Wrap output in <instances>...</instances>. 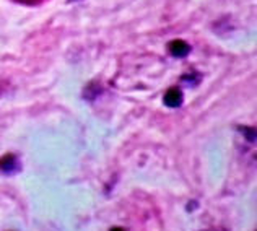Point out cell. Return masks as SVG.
Returning a JSON list of instances; mask_svg holds the SVG:
<instances>
[{
  "label": "cell",
  "mask_w": 257,
  "mask_h": 231,
  "mask_svg": "<svg viewBox=\"0 0 257 231\" xmlns=\"http://www.w3.org/2000/svg\"><path fill=\"white\" fill-rule=\"evenodd\" d=\"M182 99H184V94L179 90V88H170L166 93H165V104L168 107H179L182 104Z\"/></svg>",
  "instance_id": "3957f363"
},
{
  "label": "cell",
  "mask_w": 257,
  "mask_h": 231,
  "mask_svg": "<svg viewBox=\"0 0 257 231\" xmlns=\"http://www.w3.org/2000/svg\"><path fill=\"white\" fill-rule=\"evenodd\" d=\"M111 231H125V229H124V228H119V226H114Z\"/></svg>",
  "instance_id": "8992f818"
},
{
  "label": "cell",
  "mask_w": 257,
  "mask_h": 231,
  "mask_svg": "<svg viewBox=\"0 0 257 231\" xmlns=\"http://www.w3.org/2000/svg\"><path fill=\"white\" fill-rule=\"evenodd\" d=\"M20 169V161L17 160L15 155H5L0 158V171H4L7 174H12V173H17Z\"/></svg>",
  "instance_id": "7a4b0ae2"
},
{
  "label": "cell",
  "mask_w": 257,
  "mask_h": 231,
  "mask_svg": "<svg viewBox=\"0 0 257 231\" xmlns=\"http://www.w3.org/2000/svg\"><path fill=\"white\" fill-rule=\"evenodd\" d=\"M168 51H170L171 56L174 57H186L189 52H191V46H189L186 41L182 39H176V41H171L170 44H168Z\"/></svg>",
  "instance_id": "6da1fadb"
},
{
  "label": "cell",
  "mask_w": 257,
  "mask_h": 231,
  "mask_svg": "<svg viewBox=\"0 0 257 231\" xmlns=\"http://www.w3.org/2000/svg\"><path fill=\"white\" fill-rule=\"evenodd\" d=\"M13 2H18V4H23V5H38L44 2V0H13Z\"/></svg>",
  "instance_id": "5b68a950"
},
{
  "label": "cell",
  "mask_w": 257,
  "mask_h": 231,
  "mask_svg": "<svg viewBox=\"0 0 257 231\" xmlns=\"http://www.w3.org/2000/svg\"><path fill=\"white\" fill-rule=\"evenodd\" d=\"M239 131L246 135V139L249 142H255V132H254V129H251V127H239Z\"/></svg>",
  "instance_id": "277c9868"
}]
</instances>
